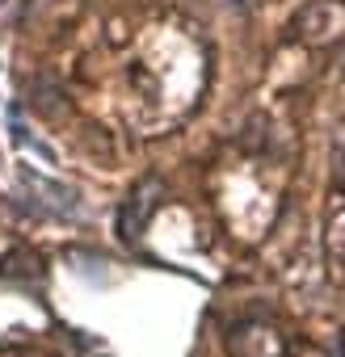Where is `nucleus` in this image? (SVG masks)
Returning <instances> with one entry per match:
<instances>
[{
	"label": "nucleus",
	"instance_id": "nucleus-1",
	"mask_svg": "<svg viewBox=\"0 0 345 357\" xmlns=\"http://www.w3.org/2000/svg\"><path fill=\"white\" fill-rule=\"evenodd\" d=\"M17 181L26 185V206L34 215H51V219H76L80 215V194L64 181H51V176H38L34 168H17Z\"/></svg>",
	"mask_w": 345,
	"mask_h": 357
},
{
	"label": "nucleus",
	"instance_id": "nucleus-2",
	"mask_svg": "<svg viewBox=\"0 0 345 357\" xmlns=\"http://www.w3.org/2000/svg\"><path fill=\"white\" fill-rule=\"evenodd\" d=\"M160 194H164V181H160V176H143V181L126 194V202L118 206V236H122L126 244H135V240L147 231V219H152Z\"/></svg>",
	"mask_w": 345,
	"mask_h": 357
},
{
	"label": "nucleus",
	"instance_id": "nucleus-3",
	"mask_svg": "<svg viewBox=\"0 0 345 357\" xmlns=\"http://www.w3.org/2000/svg\"><path fill=\"white\" fill-rule=\"evenodd\" d=\"M228 353L232 357H286V344L265 324H236L228 332Z\"/></svg>",
	"mask_w": 345,
	"mask_h": 357
},
{
	"label": "nucleus",
	"instance_id": "nucleus-4",
	"mask_svg": "<svg viewBox=\"0 0 345 357\" xmlns=\"http://www.w3.org/2000/svg\"><path fill=\"white\" fill-rule=\"evenodd\" d=\"M324 244H328V257L337 265H345V198L341 194L328 206V236H324Z\"/></svg>",
	"mask_w": 345,
	"mask_h": 357
},
{
	"label": "nucleus",
	"instance_id": "nucleus-5",
	"mask_svg": "<svg viewBox=\"0 0 345 357\" xmlns=\"http://www.w3.org/2000/svg\"><path fill=\"white\" fill-rule=\"evenodd\" d=\"M0 269H5L9 278H17V282H43V257L38 252H13L5 265H0Z\"/></svg>",
	"mask_w": 345,
	"mask_h": 357
},
{
	"label": "nucleus",
	"instance_id": "nucleus-6",
	"mask_svg": "<svg viewBox=\"0 0 345 357\" xmlns=\"http://www.w3.org/2000/svg\"><path fill=\"white\" fill-rule=\"evenodd\" d=\"M332 164H337V185H345V122H341L337 143H332Z\"/></svg>",
	"mask_w": 345,
	"mask_h": 357
}]
</instances>
